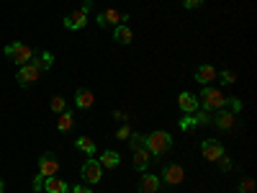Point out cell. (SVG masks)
<instances>
[{"label": "cell", "instance_id": "obj_1", "mask_svg": "<svg viewBox=\"0 0 257 193\" xmlns=\"http://www.w3.org/2000/svg\"><path fill=\"white\" fill-rule=\"evenodd\" d=\"M144 147L149 149V155H165L170 147H173V137H170L167 132H152L147 137Z\"/></svg>", "mask_w": 257, "mask_h": 193}, {"label": "cell", "instance_id": "obj_2", "mask_svg": "<svg viewBox=\"0 0 257 193\" xmlns=\"http://www.w3.org/2000/svg\"><path fill=\"white\" fill-rule=\"evenodd\" d=\"M6 57L13 59L16 64H29L34 59V49L26 47V44H21V41H16V44H8L6 47Z\"/></svg>", "mask_w": 257, "mask_h": 193}, {"label": "cell", "instance_id": "obj_3", "mask_svg": "<svg viewBox=\"0 0 257 193\" xmlns=\"http://www.w3.org/2000/svg\"><path fill=\"white\" fill-rule=\"evenodd\" d=\"M201 101L206 106V111H219V109H224V106H226V95L221 90H216V88H203Z\"/></svg>", "mask_w": 257, "mask_h": 193}, {"label": "cell", "instance_id": "obj_4", "mask_svg": "<svg viewBox=\"0 0 257 193\" xmlns=\"http://www.w3.org/2000/svg\"><path fill=\"white\" fill-rule=\"evenodd\" d=\"M82 180L88 183V185H95L100 178H103V167L98 165V160H85V165H82Z\"/></svg>", "mask_w": 257, "mask_h": 193}, {"label": "cell", "instance_id": "obj_5", "mask_svg": "<svg viewBox=\"0 0 257 193\" xmlns=\"http://www.w3.org/2000/svg\"><path fill=\"white\" fill-rule=\"evenodd\" d=\"M126 18H128L126 13H118V11H113V8H111V11H103V13L95 16V21H98L100 29H105V26H121Z\"/></svg>", "mask_w": 257, "mask_h": 193}, {"label": "cell", "instance_id": "obj_6", "mask_svg": "<svg viewBox=\"0 0 257 193\" xmlns=\"http://www.w3.org/2000/svg\"><path fill=\"white\" fill-rule=\"evenodd\" d=\"M57 173H59V160H57L52 152H47L44 157L39 160V175L52 178V175H57Z\"/></svg>", "mask_w": 257, "mask_h": 193}, {"label": "cell", "instance_id": "obj_7", "mask_svg": "<svg viewBox=\"0 0 257 193\" xmlns=\"http://www.w3.org/2000/svg\"><path fill=\"white\" fill-rule=\"evenodd\" d=\"M198 124H211L208 111H193V114H188L185 119H180V129H183V132H190V129L198 126Z\"/></svg>", "mask_w": 257, "mask_h": 193}, {"label": "cell", "instance_id": "obj_8", "mask_svg": "<svg viewBox=\"0 0 257 193\" xmlns=\"http://www.w3.org/2000/svg\"><path fill=\"white\" fill-rule=\"evenodd\" d=\"M201 152H203V157H206V160L216 162V160L224 155V147H221L216 139H203V142H201Z\"/></svg>", "mask_w": 257, "mask_h": 193}, {"label": "cell", "instance_id": "obj_9", "mask_svg": "<svg viewBox=\"0 0 257 193\" xmlns=\"http://www.w3.org/2000/svg\"><path fill=\"white\" fill-rule=\"evenodd\" d=\"M39 70H36V64L34 62H29V64H21V70H18V82L21 85H31V82H36L39 80Z\"/></svg>", "mask_w": 257, "mask_h": 193}, {"label": "cell", "instance_id": "obj_10", "mask_svg": "<svg viewBox=\"0 0 257 193\" xmlns=\"http://www.w3.org/2000/svg\"><path fill=\"white\" fill-rule=\"evenodd\" d=\"M183 178H185V173H183L180 165H165V170H162V180L165 183L178 185V183H183Z\"/></svg>", "mask_w": 257, "mask_h": 193}, {"label": "cell", "instance_id": "obj_11", "mask_svg": "<svg viewBox=\"0 0 257 193\" xmlns=\"http://www.w3.org/2000/svg\"><path fill=\"white\" fill-rule=\"evenodd\" d=\"M85 24H88V13H85L82 8H80V11H75V13H70V16H64V26L72 29V31L82 29Z\"/></svg>", "mask_w": 257, "mask_h": 193}, {"label": "cell", "instance_id": "obj_12", "mask_svg": "<svg viewBox=\"0 0 257 193\" xmlns=\"http://www.w3.org/2000/svg\"><path fill=\"white\" fill-rule=\"evenodd\" d=\"M178 106H180V111H183V114H193V111H198L201 101H198L196 95H193V93H180Z\"/></svg>", "mask_w": 257, "mask_h": 193}, {"label": "cell", "instance_id": "obj_13", "mask_svg": "<svg viewBox=\"0 0 257 193\" xmlns=\"http://www.w3.org/2000/svg\"><path fill=\"white\" fill-rule=\"evenodd\" d=\"M234 121H237V114H231V111H226V109H219L216 119H213V124H216L219 129H224V132H229V129L234 126Z\"/></svg>", "mask_w": 257, "mask_h": 193}, {"label": "cell", "instance_id": "obj_14", "mask_svg": "<svg viewBox=\"0 0 257 193\" xmlns=\"http://www.w3.org/2000/svg\"><path fill=\"white\" fill-rule=\"evenodd\" d=\"M149 162H152V155H149V149H147V147H142V149H134V170L144 173V170L149 167Z\"/></svg>", "mask_w": 257, "mask_h": 193}, {"label": "cell", "instance_id": "obj_15", "mask_svg": "<svg viewBox=\"0 0 257 193\" xmlns=\"http://www.w3.org/2000/svg\"><path fill=\"white\" fill-rule=\"evenodd\" d=\"M93 103H95V95L88 88H77L75 90V106H77V109H90Z\"/></svg>", "mask_w": 257, "mask_h": 193}, {"label": "cell", "instance_id": "obj_16", "mask_svg": "<svg viewBox=\"0 0 257 193\" xmlns=\"http://www.w3.org/2000/svg\"><path fill=\"white\" fill-rule=\"evenodd\" d=\"M44 190H47V193H67V190H70V185L64 183V180H59L57 175H52V178H47V180H44Z\"/></svg>", "mask_w": 257, "mask_h": 193}, {"label": "cell", "instance_id": "obj_17", "mask_svg": "<svg viewBox=\"0 0 257 193\" xmlns=\"http://www.w3.org/2000/svg\"><path fill=\"white\" fill-rule=\"evenodd\" d=\"M157 188H160V178L157 175H144L142 180H139V193H157Z\"/></svg>", "mask_w": 257, "mask_h": 193}, {"label": "cell", "instance_id": "obj_18", "mask_svg": "<svg viewBox=\"0 0 257 193\" xmlns=\"http://www.w3.org/2000/svg\"><path fill=\"white\" fill-rule=\"evenodd\" d=\"M219 75H216V70L211 67V64H201V67L196 70V80L198 82H203V85H208L211 80H216Z\"/></svg>", "mask_w": 257, "mask_h": 193}, {"label": "cell", "instance_id": "obj_19", "mask_svg": "<svg viewBox=\"0 0 257 193\" xmlns=\"http://www.w3.org/2000/svg\"><path fill=\"white\" fill-rule=\"evenodd\" d=\"M75 147L80 149V152H85L88 157L95 155V142H93L90 137H77V139H75Z\"/></svg>", "mask_w": 257, "mask_h": 193}, {"label": "cell", "instance_id": "obj_20", "mask_svg": "<svg viewBox=\"0 0 257 193\" xmlns=\"http://www.w3.org/2000/svg\"><path fill=\"white\" fill-rule=\"evenodd\" d=\"M132 39H134V34H132V29L128 26H116V31H113V41H118V44H132Z\"/></svg>", "mask_w": 257, "mask_h": 193}, {"label": "cell", "instance_id": "obj_21", "mask_svg": "<svg viewBox=\"0 0 257 193\" xmlns=\"http://www.w3.org/2000/svg\"><path fill=\"white\" fill-rule=\"evenodd\" d=\"M118 162H121V157H118V152H113V149H105V152L100 155V160H98L100 167H116Z\"/></svg>", "mask_w": 257, "mask_h": 193}, {"label": "cell", "instance_id": "obj_22", "mask_svg": "<svg viewBox=\"0 0 257 193\" xmlns=\"http://www.w3.org/2000/svg\"><path fill=\"white\" fill-rule=\"evenodd\" d=\"M34 64H36V70L39 72H44V70H49L52 67V62H54V57H52V52H41L36 59H31Z\"/></svg>", "mask_w": 257, "mask_h": 193}, {"label": "cell", "instance_id": "obj_23", "mask_svg": "<svg viewBox=\"0 0 257 193\" xmlns=\"http://www.w3.org/2000/svg\"><path fill=\"white\" fill-rule=\"evenodd\" d=\"M72 124H75V116H72L70 111H62V114L57 116V129H59V132H70Z\"/></svg>", "mask_w": 257, "mask_h": 193}, {"label": "cell", "instance_id": "obj_24", "mask_svg": "<svg viewBox=\"0 0 257 193\" xmlns=\"http://www.w3.org/2000/svg\"><path fill=\"white\" fill-rule=\"evenodd\" d=\"M49 109H52L54 114H62V111H67V103H64L62 95H54V98L49 101Z\"/></svg>", "mask_w": 257, "mask_h": 193}, {"label": "cell", "instance_id": "obj_25", "mask_svg": "<svg viewBox=\"0 0 257 193\" xmlns=\"http://www.w3.org/2000/svg\"><path fill=\"white\" fill-rule=\"evenodd\" d=\"M128 137H132V139H128V147H132V152H134V149H142L144 142H147L144 134H128Z\"/></svg>", "mask_w": 257, "mask_h": 193}, {"label": "cell", "instance_id": "obj_26", "mask_svg": "<svg viewBox=\"0 0 257 193\" xmlns=\"http://www.w3.org/2000/svg\"><path fill=\"white\" fill-rule=\"evenodd\" d=\"M239 193H254V180L252 178H244L239 183Z\"/></svg>", "mask_w": 257, "mask_h": 193}, {"label": "cell", "instance_id": "obj_27", "mask_svg": "<svg viewBox=\"0 0 257 193\" xmlns=\"http://www.w3.org/2000/svg\"><path fill=\"white\" fill-rule=\"evenodd\" d=\"M226 103L231 106V109H229L231 114H239V111H242V101H239V98H226Z\"/></svg>", "mask_w": 257, "mask_h": 193}, {"label": "cell", "instance_id": "obj_28", "mask_svg": "<svg viewBox=\"0 0 257 193\" xmlns=\"http://www.w3.org/2000/svg\"><path fill=\"white\" fill-rule=\"evenodd\" d=\"M44 180H47L44 175H39V173H36V178H34V183H31V188H34L36 193H39V190H44Z\"/></svg>", "mask_w": 257, "mask_h": 193}, {"label": "cell", "instance_id": "obj_29", "mask_svg": "<svg viewBox=\"0 0 257 193\" xmlns=\"http://www.w3.org/2000/svg\"><path fill=\"white\" fill-rule=\"evenodd\" d=\"M221 80H224L226 85H234V82H237V75H234L231 70H224V72H221Z\"/></svg>", "mask_w": 257, "mask_h": 193}, {"label": "cell", "instance_id": "obj_30", "mask_svg": "<svg viewBox=\"0 0 257 193\" xmlns=\"http://www.w3.org/2000/svg\"><path fill=\"white\" fill-rule=\"evenodd\" d=\"M216 162H219V165H221V170H231V160H229V157H226V152H224V155H221V157H219V160H216Z\"/></svg>", "mask_w": 257, "mask_h": 193}, {"label": "cell", "instance_id": "obj_31", "mask_svg": "<svg viewBox=\"0 0 257 193\" xmlns=\"http://www.w3.org/2000/svg\"><path fill=\"white\" fill-rule=\"evenodd\" d=\"M183 6L185 8H198V6H203V0H183Z\"/></svg>", "mask_w": 257, "mask_h": 193}, {"label": "cell", "instance_id": "obj_32", "mask_svg": "<svg viewBox=\"0 0 257 193\" xmlns=\"http://www.w3.org/2000/svg\"><path fill=\"white\" fill-rule=\"evenodd\" d=\"M128 134H132V129H128V126H121L118 129V139H126Z\"/></svg>", "mask_w": 257, "mask_h": 193}, {"label": "cell", "instance_id": "obj_33", "mask_svg": "<svg viewBox=\"0 0 257 193\" xmlns=\"http://www.w3.org/2000/svg\"><path fill=\"white\" fill-rule=\"evenodd\" d=\"M72 193H90V188H88V185H75Z\"/></svg>", "mask_w": 257, "mask_h": 193}, {"label": "cell", "instance_id": "obj_34", "mask_svg": "<svg viewBox=\"0 0 257 193\" xmlns=\"http://www.w3.org/2000/svg\"><path fill=\"white\" fill-rule=\"evenodd\" d=\"M90 8H93V3H90V0H85V3H82V11H85V13H90Z\"/></svg>", "mask_w": 257, "mask_h": 193}, {"label": "cell", "instance_id": "obj_35", "mask_svg": "<svg viewBox=\"0 0 257 193\" xmlns=\"http://www.w3.org/2000/svg\"><path fill=\"white\" fill-rule=\"evenodd\" d=\"M113 116H116V119H118V121H126V114H123V111H116V114H113Z\"/></svg>", "mask_w": 257, "mask_h": 193}, {"label": "cell", "instance_id": "obj_36", "mask_svg": "<svg viewBox=\"0 0 257 193\" xmlns=\"http://www.w3.org/2000/svg\"><path fill=\"white\" fill-rule=\"evenodd\" d=\"M3 188H6V185H3V180H0V193H3Z\"/></svg>", "mask_w": 257, "mask_h": 193}]
</instances>
